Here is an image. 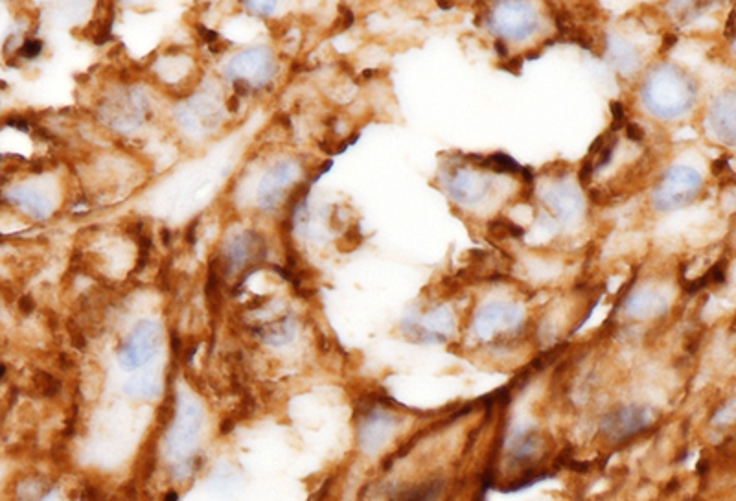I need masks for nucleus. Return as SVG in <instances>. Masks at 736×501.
Instances as JSON below:
<instances>
[{"instance_id": "obj_1", "label": "nucleus", "mask_w": 736, "mask_h": 501, "mask_svg": "<svg viewBox=\"0 0 736 501\" xmlns=\"http://www.w3.org/2000/svg\"><path fill=\"white\" fill-rule=\"evenodd\" d=\"M700 87L689 70L676 63H657L644 76L639 98L648 115L674 122L687 117L698 102Z\"/></svg>"}, {"instance_id": "obj_2", "label": "nucleus", "mask_w": 736, "mask_h": 501, "mask_svg": "<svg viewBox=\"0 0 736 501\" xmlns=\"http://www.w3.org/2000/svg\"><path fill=\"white\" fill-rule=\"evenodd\" d=\"M525 328L527 312L512 299H490L473 314V338L488 347H510Z\"/></svg>"}, {"instance_id": "obj_3", "label": "nucleus", "mask_w": 736, "mask_h": 501, "mask_svg": "<svg viewBox=\"0 0 736 501\" xmlns=\"http://www.w3.org/2000/svg\"><path fill=\"white\" fill-rule=\"evenodd\" d=\"M488 26L497 37V48L523 45L543 28V15L532 2H499L490 8Z\"/></svg>"}, {"instance_id": "obj_4", "label": "nucleus", "mask_w": 736, "mask_h": 501, "mask_svg": "<svg viewBox=\"0 0 736 501\" xmlns=\"http://www.w3.org/2000/svg\"><path fill=\"white\" fill-rule=\"evenodd\" d=\"M549 455V437L536 426H518L508 432L503 443V459L510 474L525 476V483L536 481L541 465Z\"/></svg>"}, {"instance_id": "obj_5", "label": "nucleus", "mask_w": 736, "mask_h": 501, "mask_svg": "<svg viewBox=\"0 0 736 501\" xmlns=\"http://www.w3.org/2000/svg\"><path fill=\"white\" fill-rule=\"evenodd\" d=\"M703 175L687 164L667 168L652 188L650 203L657 212H676L687 209L702 196Z\"/></svg>"}, {"instance_id": "obj_6", "label": "nucleus", "mask_w": 736, "mask_h": 501, "mask_svg": "<svg viewBox=\"0 0 736 501\" xmlns=\"http://www.w3.org/2000/svg\"><path fill=\"white\" fill-rule=\"evenodd\" d=\"M357 444L363 454L378 457L394 441L402 426V417L394 413L387 400L376 398L357 413Z\"/></svg>"}, {"instance_id": "obj_7", "label": "nucleus", "mask_w": 736, "mask_h": 501, "mask_svg": "<svg viewBox=\"0 0 736 501\" xmlns=\"http://www.w3.org/2000/svg\"><path fill=\"white\" fill-rule=\"evenodd\" d=\"M656 424V411L644 404H622L608 411L600 424L598 435L610 446H621L639 439Z\"/></svg>"}, {"instance_id": "obj_8", "label": "nucleus", "mask_w": 736, "mask_h": 501, "mask_svg": "<svg viewBox=\"0 0 736 501\" xmlns=\"http://www.w3.org/2000/svg\"><path fill=\"white\" fill-rule=\"evenodd\" d=\"M444 188L455 205L475 209L494 194L495 177L479 163L459 164L449 168L444 177Z\"/></svg>"}, {"instance_id": "obj_9", "label": "nucleus", "mask_w": 736, "mask_h": 501, "mask_svg": "<svg viewBox=\"0 0 736 501\" xmlns=\"http://www.w3.org/2000/svg\"><path fill=\"white\" fill-rule=\"evenodd\" d=\"M580 185V183H578ZM576 183L567 177L552 179L540 190V201L547 220L556 227H573L582 220L586 201Z\"/></svg>"}, {"instance_id": "obj_10", "label": "nucleus", "mask_w": 736, "mask_h": 501, "mask_svg": "<svg viewBox=\"0 0 736 501\" xmlns=\"http://www.w3.org/2000/svg\"><path fill=\"white\" fill-rule=\"evenodd\" d=\"M162 339V327L157 321H140L116 349V362L126 371H137L159 356Z\"/></svg>"}, {"instance_id": "obj_11", "label": "nucleus", "mask_w": 736, "mask_h": 501, "mask_svg": "<svg viewBox=\"0 0 736 501\" xmlns=\"http://www.w3.org/2000/svg\"><path fill=\"white\" fill-rule=\"evenodd\" d=\"M405 338L422 345L448 343L457 332V319L449 306H435L422 314L409 315L402 321Z\"/></svg>"}, {"instance_id": "obj_12", "label": "nucleus", "mask_w": 736, "mask_h": 501, "mask_svg": "<svg viewBox=\"0 0 736 501\" xmlns=\"http://www.w3.org/2000/svg\"><path fill=\"white\" fill-rule=\"evenodd\" d=\"M275 59L273 52L267 47H254L243 50L230 61L225 69L227 78L232 82H245L251 91L264 89L265 83L273 78Z\"/></svg>"}, {"instance_id": "obj_13", "label": "nucleus", "mask_w": 736, "mask_h": 501, "mask_svg": "<svg viewBox=\"0 0 736 501\" xmlns=\"http://www.w3.org/2000/svg\"><path fill=\"white\" fill-rule=\"evenodd\" d=\"M203 424V413L196 404H184L181 411L175 415L172 430L168 432V454L175 461H179V468H186L190 472V459L192 450L197 443V437L201 433Z\"/></svg>"}, {"instance_id": "obj_14", "label": "nucleus", "mask_w": 736, "mask_h": 501, "mask_svg": "<svg viewBox=\"0 0 736 501\" xmlns=\"http://www.w3.org/2000/svg\"><path fill=\"white\" fill-rule=\"evenodd\" d=\"M670 308V295L665 288L656 284H641L626 295L622 304V314L635 323L654 321L667 314Z\"/></svg>"}, {"instance_id": "obj_15", "label": "nucleus", "mask_w": 736, "mask_h": 501, "mask_svg": "<svg viewBox=\"0 0 736 501\" xmlns=\"http://www.w3.org/2000/svg\"><path fill=\"white\" fill-rule=\"evenodd\" d=\"M707 128L716 142L736 148V89L714 96L707 109Z\"/></svg>"}, {"instance_id": "obj_16", "label": "nucleus", "mask_w": 736, "mask_h": 501, "mask_svg": "<svg viewBox=\"0 0 736 501\" xmlns=\"http://www.w3.org/2000/svg\"><path fill=\"white\" fill-rule=\"evenodd\" d=\"M297 175H299V163H295V161H284V163L275 164L264 175V179H262V183L258 187V194H256L258 207L265 210V212L278 209L280 196L284 194L286 188L293 185V181L297 179Z\"/></svg>"}, {"instance_id": "obj_17", "label": "nucleus", "mask_w": 736, "mask_h": 501, "mask_svg": "<svg viewBox=\"0 0 736 501\" xmlns=\"http://www.w3.org/2000/svg\"><path fill=\"white\" fill-rule=\"evenodd\" d=\"M446 476H427L409 487L398 490L394 501H442L448 492Z\"/></svg>"}, {"instance_id": "obj_18", "label": "nucleus", "mask_w": 736, "mask_h": 501, "mask_svg": "<svg viewBox=\"0 0 736 501\" xmlns=\"http://www.w3.org/2000/svg\"><path fill=\"white\" fill-rule=\"evenodd\" d=\"M13 205H17L19 209H23L24 212H28L34 220H46L50 216V205L39 192L35 190H28V188H17L13 190L12 196Z\"/></svg>"}, {"instance_id": "obj_19", "label": "nucleus", "mask_w": 736, "mask_h": 501, "mask_svg": "<svg viewBox=\"0 0 736 501\" xmlns=\"http://www.w3.org/2000/svg\"><path fill=\"white\" fill-rule=\"evenodd\" d=\"M295 330H297V327H295L293 317L286 315V317H282L276 323L262 325V327L256 330V334L267 345H271V347H282V345H288L289 341L295 338Z\"/></svg>"}, {"instance_id": "obj_20", "label": "nucleus", "mask_w": 736, "mask_h": 501, "mask_svg": "<svg viewBox=\"0 0 736 501\" xmlns=\"http://www.w3.org/2000/svg\"><path fill=\"white\" fill-rule=\"evenodd\" d=\"M124 389L129 397L140 398V400L150 398L151 400V398L161 397L164 385L157 374H140V376L131 378Z\"/></svg>"}, {"instance_id": "obj_21", "label": "nucleus", "mask_w": 736, "mask_h": 501, "mask_svg": "<svg viewBox=\"0 0 736 501\" xmlns=\"http://www.w3.org/2000/svg\"><path fill=\"white\" fill-rule=\"evenodd\" d=\"M611 61L622 74H632L639 67V50L626 43L624 39H615L610 43Z\"/></svg>"}, {"instance_id": "obj_22", "label": "nucleus", "mask_w": 736, "mask_h": 501, "mask_svg": "<svg viewBox=\"0 0 736 501\" xmlns=\"http://www.w3.org/2000/svg\"><path fill=\"white\" fill-rule=\"evenodd\" d=\"M714 428L725 430L736 424V398H729L720 408L714 411L713 419Z\"/></svg>"}, {"instance_id": "obj_23", "label": "nucleus", "mask_w": 736, "mask_h": 501, "mask_svg": "<svg viewBox=\"0 0 736 501\" xmlns=\"http://www.w3.org/2000/svg\"><path fill=\"white\" fill-rule=\"evenodd\" d=\"M43 48H45V43H43V41L30 37V39H26L23 45L19 47V50H17V58L32 61V59L39 58V56H41Z\"/></svg>"}, {"instance_id": "obj_24", "label": "nucleus", "mask_w": 736, "mask_h": 501, "mask_svg": "<svg viewBox=\"0 0 736 501\" xmlns=\"http://www.w3.org/2000/svg\"><path fill=\"white\" fill-rule=\"evenodd\" d=\"M34 382L45 397H54V395H58L59 389H61L58 380L48 373L37 374Z\"/></svg>"}, {"instance_id": "obj_25", "label": "nucleus", "mask_w": 736, "mask_h": 501, "mask_svg": "<svg viewBox=\"0 0 736 501\" xmlns=\"http://www.w3.org/2000/svg\"><path fill=\"white\" fill-rule=\"evenodd\" d=\"M245 8L249 12H253L254 15L265 17V15H271V13L275 12L276 2H247Z\"/></svg>"}, {"instance_id": "obj_26", "label": "nucleus", "mask_w": 736, "mask_h": 501, "mask_svg": "<svg viewBox=\"0 0 736 501\" xmlns=\"http://www.w3.org/2000/svg\"><path fill=\"white\" fill-rule=\"evenodd\" d=\"M196 28L197 34L201 35V39L207 43L208 48L218 45L219 34L212 32V30H208L207 26H203V24H197Z\"/></svg>"}, {"instance_id": "obj_27", "label": "nucleus", "mask_w": 736, "mask_h": 501, "mask_svg": "<svg viewBox=\"0 0 736 501\" xmlns=\"http://www.w3.org/2000/svg\"><path fill=\"white\" fill-rule=\"evenodd\" d=\"M170 266H172V264H170V260H166V262L162 264L159 275H157V284H159V288L164 290V292L170 288V269H172Z\"/></svg>"}, {"instance_id": "obj_28", "label": "nucleus", "mask_w": 736, "mask_h": 501, "mask_svg": "<svg viewBox=\"0 0 736 501\" xmlns=\"http://www.w3.org/2000/svg\"><path fill=\"white\" fill-rule=\"evenodd\" d=\"M197 229H199V220H194V222L188 225V229H186V242L192 245V247L197 242Z\"/></svg>"}, {"instance_id": "obj_29", "label": "nucleus", "mask_w": 736, "mask_h": 501, "mask_svg": "<svg viewBox=\"0 0 736 501\" xmlns=\"http://www.w3.org/2000/svg\"><path fill=\"white\" fill-rule=\"evenodd\" d=\"M332 166H334V161L332 159H328V161H324V163L321 164V168L315 172V175H313V179H311V185L313 183H317L321 177H324V175L328 174L330 170H332Z\"/></svg>"}, {"instance_id": "obj_30", "label": "nucleus", "mask_w": 736, "mask_h": 501, "mask_svg": "<svg viewBox=\"0 0 736 501\" xmlns=\"http://www.w3.org/2000/svg\"><path fill=\"white\" fill-rule=\"evenodd\" d=\"M34 308V299H32L30 295H23V297L19 299V310H21L23 314H30Z\"/></svg>"}, {"instance_id": "obj_31", "label": "nucleus", "mask_w": 736, "mask_h": 501, "mask_svg": "<svg viewBox=\"0 0 736 501\" xmlns=\"http://www.w3.org/2000/svg\"><path fill=\"white\" fill-rule=\"evenodd\" d=\"M161 240L164 247H172L173 236L172 231L168 227H162L161 229Z\"/></svg>"}, {"instance_id": "obj_32", "label": "nucleus", "mask_w": 736, "mask_h": 501, "mask_svg": "<svg viewBox=\"0 0 736 501\" xmlns=\"http://www.w3.org/2000/svg\"><path fill=\"white\" fill-rule=\"evenodd\" d=\"M731 28H733V30H729V34H731V48H733L736 56V13L733 15V19H731Z\"/></svg>"}, {"instance_id": "obj_33", "label": "nucleus", "mask_w": 736, "mask_h": 501, "mask_svg": "<svg viewBox=\"0 0 736 501\" xmlns=\"http://www.w3.org/2000/svg\"><path fill=\"white\" fill-rule=\"evenodd\" d=\"M164 501H179V494H177V490H170L166 496H164Z\"/></svg>"}, {"instance_id": "obj_34", "label": "nucleus", "mask_w": 736, "mask_h": 501, "mask_svg": "<svg viewBox=\"0 0 736 501\" xmlns=\"http://www.w3.org/2000/svg\"><path fill=\"white\" fill-rule=\"evenodd\" d=\"M41 501H52V500H50V498H45V500H41Z\"/></svg>"}]
</instances>
